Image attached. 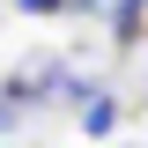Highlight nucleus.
Here are the masks:
<instances>
[{
	"label": "nucleus",
	"instance_id": "f03ea898",
	"mask_svg": "<svg viewBox=\"0 0 148 148\" xmlns=\"http://www.w3.org/2000/svg\"><path fill=\"white\" fill-rule=\"evenodd\" d=\"M111 37H119V52H126V45H141V22H148V0H111Z\"/></svg>",
	"mask_w": 148,
	"mask_h": 148
},
{
	"label": "nucleus",
	"instance_id": "20e7f679",
	"mask_svg": "<svg viewBox=\"0 0 148 148\" xmlns=\"http://www.w3.org/2000/svg\"><path fill=\"white\" fill-rule=\"evenodd\" d=\"M74 15H111V0H74Z\"/></svg>",
	"mask_w": 148,
	"mask_h": 148
},
{
	"label": "nucleus",
	"instance_id": "39448f33",
	"mask_svg": "<svg viewBox=\"0 0 148 148\" xmlns=\"http://www.w3.org/2000/svg\"><path fill=\"white\" fill-rule=\"evenodd\" d=\"M22 148H30V141H22Z\"/></svg>",
	"mask_w": 148,
	"mask_h": 148
},
{
	"label": "nucleus",
	"instance_id": "f257e3e1",
	"mask_svg": "<svg viewBox=\"0 0 148 148\" xmlns=\"http://www.w3.org/2000/svg\"><path fill=\"white\" fill-rule=\"evenodd\" d=\"M67 104H74L82 141H111V133H119V119H126V104H119L104 82H74V89H67Z\"/></svg>",
	"mask_w": 148,
	"mask_h": 148
},
{
	"label": "nucleus",
	"instance_id": "7ed1b4c3",
	"mask_svg": "<svg viewBox=\"0 0 148 148\" xmlns=\"http://www.w3.org/2000/svg\"><path fill=\"white\" fill-rule=\"evenodd\" d=\"M15 15H74V0H8Z\"/></svg>",
	"mask_w": 148,
	"mask_h": 148
}]
</instances>
